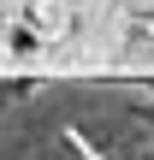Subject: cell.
Instances as JSON below:
<instances>
[{
	"instance_id": "1",
	"label": "cell",
	"mask_w": 154,
	"mask_h": 160,
	"mask_svg": "<svg viewBox=\"0 0 154 160\" xmlns=\"http://www.w3.org/2000/svg\"><path fill=\"white\" fill-rule=\"evenodd\" d=\"M137 36H142V42H154V18H142V24H137Z\"/></svg>"
}]
</instances>
